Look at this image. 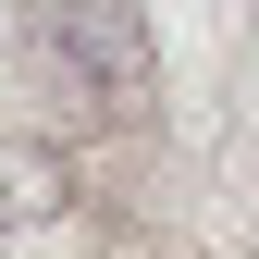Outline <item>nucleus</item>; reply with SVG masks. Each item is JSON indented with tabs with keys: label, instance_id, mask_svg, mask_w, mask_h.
Instances as JSON below:
<instances>
[{
	"label": "nucleus",
	"instance_id": "nucleus-3",
	"mask_svg": "<svg viewBox=\"0 0 259 259\" xmlns=\"http://www.w3.org/2000/svg\"><path fill=\"white\" fill-rule=\"evenodd\" d=\"M0 259H13V235H0Z\"/></svg>",
	"mask_w": 259,
	"mask_h": 259
},
{
	"label": "nucleus",
	"instance_id": "nucleus-2",
	"mask_svg": "<svg viewBox=\"0 0 259 259\" xmlns=\"http://www.w3.org/2000/svg\"><path fill=\"white\" fill-rule=\"evenodd\" d=\"M74 222V160H62L50 136H0V235H62Z\"/></svg>",
	"mask_w": 259,
	"mask_h": 259
},
{
	"label": "nucleus",
	"instance_id": "nucleus-1",
	"mask_svg": "<svg viewBox=\"0 0 259 259\" xmlns=\"http://www.w3.org/2000/svg\"><path fill=\"white\" fill-rule=\"evenodd\" d=\"M50 13L74 25V50L99 62L111 111L136 123V111H148V87H160V50H148V13H136V0H50Z\"/></svg>",
	"mask_w": 259,
	"mask_h": 259
}]
</instances>
